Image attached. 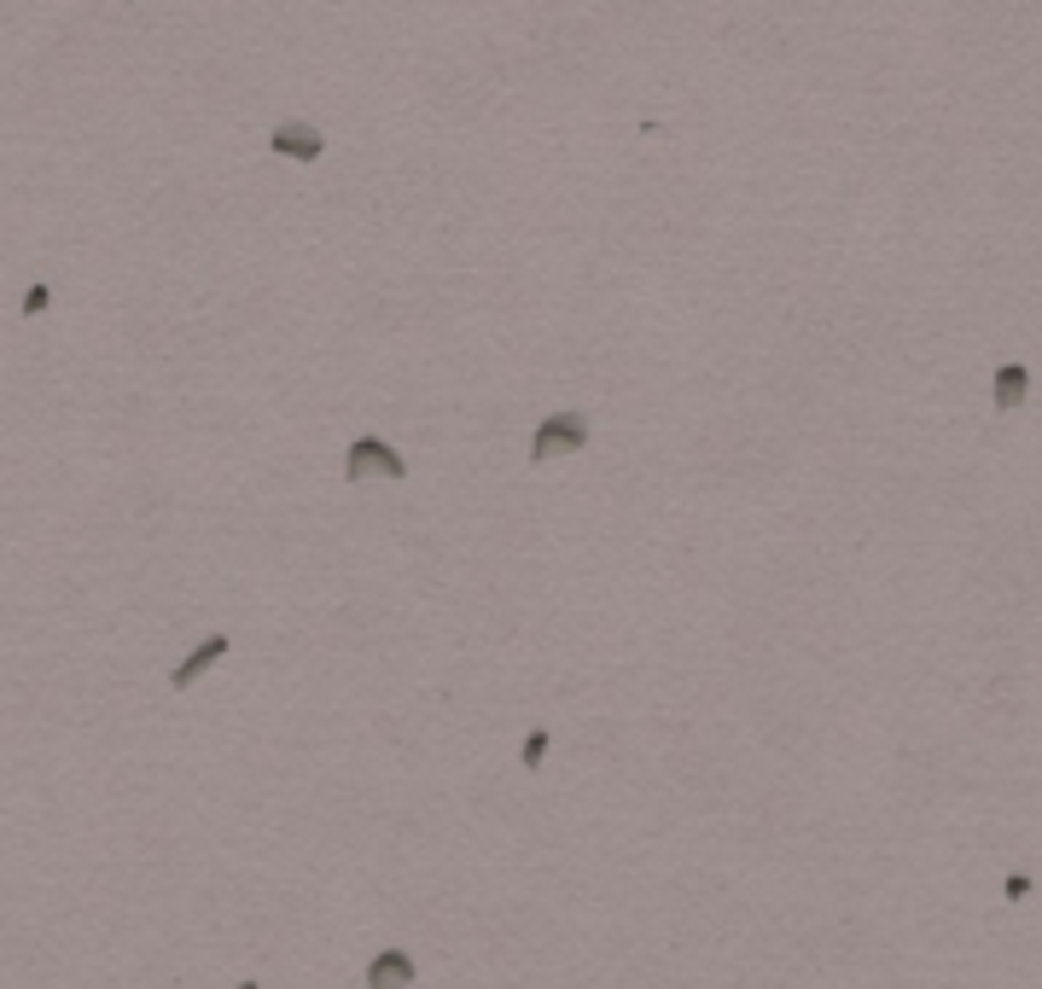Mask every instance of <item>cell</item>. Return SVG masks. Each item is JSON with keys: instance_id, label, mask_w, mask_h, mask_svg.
Instances as JSON below:
<instances>
[{"instance_id": "1", "label": "cell", "mask_w": 1042, "mask_h": 989, "mask_svg": "<svg viewBox=\"0 0 1042 989\" xmlns=\"http://www.w3.org/2000/svg\"><path fill=\"white\" fill-rule=\"evenodd\" d=\"M344 478H350V483H361V478L396 483V478H408V460H402V448L384 443L379 431H361V437L350 443V455H344Z\"/></svg>"}, {"instance_id": "2", "label": "cell", "mask_w": 1042, "mask_h": 989, "mask_svg": "<svg viewBox=\"0 0 1042 989\" xmlns=\"http://www.w3.org/2000/svg\"><path fill=\"white\" fill-rule=\"evenodd\" d=\"M577 448H588V413H577V408L548 413L542 425H536V437H530V466L565 460V455H577Z\"/></svg>"}, {"instance_id": "3", "label": "cell", "mask_w": 1042, "mask_h": 989, "mask_svg": "<svg viewBox=\"0 0 1042 989\" xmlns=\"http://www.w3.org/2000/svg\"><path fill=\"white\" fill-rule=\"evenodd\" d=\"M268 152H280V158H292V163H315V158L327 152V140H321V128H315V123L285 116V123L268 128Z\"/></svg>"}, {"instance_id": "4", "label": "cell", "mask_w": 1042, "mask_h": 989, "mask_svg": "<svg viewBox=\"0 0 1042 989\" xmlns=\"http://www.w3.org/2000/svg\"><path fill=\"white\" fill-rule=\"evenodd\" d=\"M414 954L408 949H379L373 961L361 966V989H408L414 984Z\"/></svg>"}, {"instance_id": "5", "label": "cell", "mask_w": 1042, "mask_h": 989, "mask_svg": "<svg viewBox=\"0 0 1042 989\" xmlns=\"http://www.w3.org/2000/svg\"><path fill=\"white\" fill-rule=\"evenodd\" d=\"M222 658H228V634H205V641H198L187 658L170 669V687H175V693H187V687H193V681H205Z\"/></svg>"}, {"instance_id": "6", "label": "cell", "mask_w": 1042, "mask_h": 989, "mask_svg": "<svg viewBox=\"0 0 1042 989\" xmlns=\"http://www.w3.org/2000/svg\"><path fill=\"white\" fill-rule=\"evenodd\" d=\"M1025 396H1031V373H1025L1019 361L996 367V408H1002V413H1014V408H1019Z\"/></svg>"}, {"instance_id": "7", "label": "cell", "mask_w": 1042, "mask_h": 989, "mask_svg": "<svg viewBox=\"0 0 1042 989\" xmlns=\"http://www.w3.org/2000/svg\"><path fill=\"white\" fill-rule=\"evenodd\" d=\"M518 763H525V775H536V768L548 763V728H530V733H525V751H518Z\"/></svg>"}, {"instance_id": "8", "label": "cell", "mask_w": 1042, "mask_h": 989, "mask_svg": "<svg viewBox=\"0 0 1042 989\" xmlns=\"http://www.w3.org/2000/svg\"><path fill=\"white\" fill-rule=\"evenodd\" d=\"M1031 885H1037L1031 874H1007V879H1002V897H1007V902H1025V897H1031Z\"/></svg>"}, {"instance_id": "9", "label": "cell", "mask_w": 1042, "mask_h": 989, "mask_svg": "<svg viewBox=\"0 0 1042 989\" xmlns=\"http://www.w3.org/2000/svg\"><path fill=\"white\" fill-rule=\"evenodd\" d=\"M47 304H53V297H47V286H29V292H24V314H41Z\"/></svg>"}, {"instance_id": "10", "label": "cell", "mask_w": 1042, "mask_h": 989, "mask_svg": "<svg viewBox=\"0 0 1042 989\" xmlns=\"http://www.w3.org/2000/svg\"><path fill=\"white\" fill-rule=\"evenodd\" d=\"M233 989H262V984H257V978H245V984H233Z\"/></svg>"}]
</instances>
